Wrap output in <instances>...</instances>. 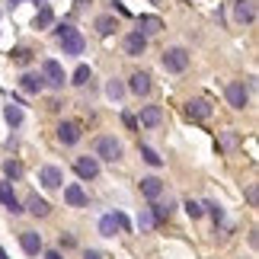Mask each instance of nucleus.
Instances as JSON below:
<instances>
[{
    "mask_svg": "<svg viewBox=\"0 0 259 259\" xmlns=\"http://www.w3.org/2000/svg\"><path fill=\"white\" fill-rule=\"evenodd\" d=\"M55 35H58V42H61V48H64V55H83V35L77 32L74 26H58L55 29Z\"/></svg>",
    "mask_w": 259,
    "mask_h": 259,
    "instance_id": "1",
    "label": "nucleus"
},
{
    "mask_svg": "<svg viewBox=\"0 0 259 259\" xmlns=\"http://www.w3.org/2000/svg\"><path fill=\"white\" fill-rule=\"evenodd\" d=\"M96 160H109V163H115V160H122V144L115 141V138H109V135H103V138H96Z\"/></svg>",
    "mask_w": 259,
    "mask_h": 259,
    "instance_id": "2",
    "label": "nucleus"
},
{
    "mask_svg": "<svg viewBox=\"0 0 259 259\" xmlns=\"http://www.w3.org/2000/svg\"><path fill=\"white\" fill-rule=\"evenodd\" d=\"M42 83H48L52 90L64 87V67L58 64L55 58H45V61H42Z\"/></svg>",
    "mask_w": 259,
    "mask_h": 259,
    "instance_id": "3",
    "label": "nucleus"
},
{
    "mask_svg": "<svg viewBox=\"0 0 259 259\" xmlns=\"http://www.w3.org/2000/svg\"><path fill=\"white\" fill-rule=\"evenodd\" d=\"M163 67H166V71H173V74H179V71H186V67H189V52H186V48H166V52H163Z\"/></svg>",
    "mask_w": 259,
    "mask_h": 259,
    "instance_id": "4",
    "label": "nucleus"
},
{
    "mask_svg": "<svg viewBox=\"0 0 259 259\" xmlns=\"http://www.w3.org/2000/svg\"><path fill=\"white\" fill-rule=\"evenodd\" d=\"M234 19L243 23V26L256 23V0H237L234 4Z\"/></svg>",
    "mask_w": 259,
    "mask_h": 259,
    "instance_id": "5",
    "label": "nucleus"
},
{
    "mask_svg": "<svg viewBox=\"0 0 259 259\" xmlns=\"http://www.w3.org/2000/svg\"><path fill=\"white\" fill-rule=\"evenodd\" d=\"M74 170H77V176H80V179H96L99 176V160H96V157H77V160H74Z\"/></svg>",
    "mask_w": 259,
    "mask_h": 259,
    "instance_id": "6",
    "label": "nucleus"
},
{
    "mask_svg": "<svg viewBox=\"0 0 259 259\" xmlns=\"http://www.w3.org/2000/svg\"><path fill=\"white\" fill-rule=\"evenodd\" d=\"M227 103H231L234 109H246V103H250V90H246L243 83H227Z\"/></svg>",
    "mask_w": 259,
    "mask_h": 259,
    "instance_id": "7",
    "label": "nucleus"
},
{
    "mask_svg": "<svg viewBox=\"0 0 259 259\" xmlns=\"http://www.w3.org/2000/svg\"><path fill=\"white\" fill-rule=\"evenodd\" d=\"M186 115L195 118V122H205V118L211 115V103H208V99H189V103H186Z\"/></svg>",
    "mask_w": 259,
    "mask_h": 259,
    "instance_id": "8",
    "label": "nucleus"
},
{
    "mask_svg": "<svg viewBox=\"0 0 259 259\" xmlns=\"http://www.w3.org/2000/svg\"><path fill=\"white\" fill-rule=\"evenodd\" d=\"M58 141L67 144V147L77 144V141H80V125H77V122H61V125H58Z\"/></svg>",
    "mask_w": 259,
    "mask_h": 259,
    "instance_id": "9",
    "label": "nucleus"
},
{
    "mask_svg": "<svg viewBox=\"0 0 259 259\" xmlns=\"http://www.w3.org/2000/svg\"><path fill=\"white\" fill-rule=\"evenodd\" d=\"M128 90H132L135 96H147V93H151V74L135 71V74H132V80H128Z\"/></svg>",
    "mask_w": 259,
    "mask_h": 259,
    "instance_id": "10",
    "label": "nucleus"
},
{
    "mask_svg": "<svg viewBox=\"0 0 259 259\" xmlns=\"http://www.w3.org/2000/svg\"><path fill=\"white\" fill-rule=\"evenodd\" d=\"M38 183H42L45 189H58L64 183V173L58 170V166H42V170H38Z\"/></svg>",
    "mask_w": 259,
    "mask_h": 259,
    "instance_id": "11",
    "label": "nucleus"
},
{
    "mask_svg": "<svg viewBox=\"0 0 259 259\" xmlns=\"http://www.w3.org/2000/svg\"><path fill=\"white\" fill-rule=\"evenodd\" d=\"M144 48H147V35H141V32H128L125 35V55L138 58V55H144Z\"/></svg>",
    "mask_w": 259,
    "mask_h": 259,
    "instance_id": "12",
    "label": "nucleus"
},
{
    "mask_svg": "<svg viewBox=\"0 0 259 259\" xmlns=\"http://www.w3.org/2000/svg\"><path fill=\"white\" fill-rule=\"evenodd\" d=\"M141 195L151 198V202H157V198L163 195V183H160L157 176H144V179H141Z\"/></svg>",
    "mask_w": 259,
    "mask_h": 259,
    "instance_id": "13",
    "label": "nucleus"
},
{
    "mask_svg": "<svg viewBox=\"0 0 259 259\" xmlns=\"http://www.w3.org/2000/svg\"><path fill=\"white\" fill-rule=\"evenodd\" d=\"M237 147H240V135L234 132V128H227V132L218 135V151H224V154H234Z\"/></svg>",
    "mask_w": 259,
    "mask_h": 259,
    "instance_id": "14",
    "label": "nucleus"
},
{
    "mask_svg": "<svg viewBox=\"0 0 259 259\" xmlns=\"http://www.w3.org/2000/svg\"><path fill=\"white\" fill-rule=\"evenodd\" d=\"M0 205H4L7 211H13V214L23 211V208H19V202H16V192H13V186H10V183H0Z\"/></svg>",
    "mask_w": 259,
    "mask_h": 259,
    "instance_id": "15",
    "label": "nucleus"
},
{
    "mask_svg": "<svg viewBox=\"0 0 259 259\" xmlns=\"http://www.w3.org/2000/svg\"><path fill=\"white\" fill-rule=\"evenodd\" d=\"M19 243H23V250L29 256H38V253H42V234H35V231H26L23 237H19Z\"/></svg>",
    "mask_w": 259,
    "mask_h": 259,
    "instance_id": "16",
    "label": "nucleus"
},
{
    "mask_svg": "<svg viewBox=\"0 0 259 259\" xmlns=\"http://www.w3.org/2000/svg\"><path fill=\"white\" fill-rule=\"evenodd\" d=\"M160 122H163V109L160 106H144L141 109V125L144 128H157Z\"/></svg>",
    "mask_w": 259,
    "mask_h": 259,
    "instance_id": "17",
    "label": "nucleus"
},
{
    "mask_svg": "<svg viewBox=\"0 0 259 259\" xmlns=\"http://www.w3.org/2000/svg\"><path fill=\"white\" fill-rule=\"evenodd\" d=\"M64 202H67V205H74V208H83V205H87V192L74 183V186H67V189H64Z\"/></svg>",
    "mask_w": 259,
    "mask_h": 259,
    "instance_id": "18",
    "label": "nucleus"
},
{
    "mask_svg": "<svg viewBox=\"0 0 259 259\" xmlns=\"http://www.w3.org/2000/svg\"><path fill=\"white\" fill-rule=\"evenodd\" d=\"M19 87H23L29 96H35V93H42L45 83H42V77H38V74H23V77H19Z\"/></svg>",
    "mask_w": 259,
    "mask_h": 259,
    "instance_id": "19",
    "label": "nucleus"
},
{
    "mask_svg": "<svg viewBox=\"0 0 259 259\" xmlns=\"http://www.w3.org/2000/svg\"><path fill=\"white\" fill-rule=\"evenodd\" d=\"M26 208L32 211L35 218H45L48 211H52V205L45 202V198H38V195H29V202H26Z\"/></svg>",
    "mask_w": 259,
    "mask_h": 259,
    "instance_id": "20",
    "label": "nucleus"
},
{
    "mask_svg": "<svg viewBox=\"0 0 259 259\" xmlns=\"http://www.w3.org/2000/svg\"><path fill=\"white\" fill-rule=\"evenodd\" d=\"M138 23H141V29H138L141 35H147V32H160V29H163V23H160L157 16H141Z\"/></svg>",
    "mask_w": 259,
    "mask_h": 259,
    "instance_id": "21",
    "label": "nucleus"
},
{
    "mask_svg": "<svg viewBox=\"0 0 259 259\" xmlns=\"http://www.w3.org/2000/svg\"><path fill=\"white\" fill-rule=\"evenodd\" d=\"M52 23H55V16H52V7H42V10L35 13V19H32V26H35V29H48Z\"/></svg>",
    "mask_w": 259,
    "mask_h": 259,
    "instance_id": "22",
    "label": "nucleus"
},
{
    "mask_svg": "<svg viewBox=\"0 0 259 259\" xmlns=\"http://www.w3.org/2000/svg\"><path fill=\"white\" fill-rule=\"evenodd\" d=\"M115 29H118V23H115L112 16H99V19H96V32H99V35H112Z\"/></svg>",
    "mask_w": 259,
    "mask_h": 259,
    "instance_id": "23",
    "label": "nucleus"
},
{
    "mask_svg": "<svg viewBox=\"0 0 259 259\" xmlns=\"http://www.w3.org/2000/svg\"><path fill=\"white\" fill-rule=\"evenodd\" d=\"M147 211L154 214V221L160 224V221H166V218H170V211H173V205L166 202V205H157V202H151V208H147Z\"/></svg>",
    "mask_w": 259,
    "mask_h": 259,
    "instance_id": "24",
    "label": "nucleus"
},
{
    "mask_svg": "<svg viewBox=\"0 0 259 259\" xmlns=\"http://www.w3.org/2000/svg\"><path fill=\"white\" fill-rule=\"evenodd\" d=\"M106 96L112 99V103H118V99L125 96V83H122V80H109V83H106Z\"/></svg>",
    "mask_w": 259,
    "mask_h": 259,
    "instance_id": "25",
    "label": "nucleus"
},
{
    "mask_svg": "<svg viewBox=\"0 0 259 259\" xmlns=\"http://www.w3.org/2000/svg\"><path fill=\"white\" fill-rule=\"evenodd\" d=\"M4 115H7V122L13 125V128H19V125H23V109H19V106H13V103H10V106L4 109Z\"/></svg>",
    "mask_w": 259,
    "mask_h": 259,
    "instance_id": "26",
    "label": "nucleus"
},
{
    "mask_svg": "<svg viewBox=\"0 0 259 259\" xmlns=\"http://www.w3.org/2000/svg\"><path fill=\"white\" fill-rule=\"evenodd\" d=\"M141 157H144V163H151V166H163V157L147 144H141Z\"/></svg>",
    "mask_w": 259,
    "mask_h": 259,
    "instance_id": "27",
    "label": "nucleus"
},
{
    "mask_svg": "<svg viewBox=\"0 0 259 259\" xmlns=\"http://www.w3.org/2000/svg\"><path fill=\"white\" fill-rule=\"evenodd\" d=\"M90 77H93V74H90V67H87V64H80V67L74 71L71 83H74V87H87V83H90Z\"/></svg>",
    "mask_w": 259,
    "mask_h": 259,
    "instance_id": "28",
    "label": "nucleus"
},
{
    "mask_svg": "<svg viewBox=\"0 0 259 259\" xmlns=\"http://www.w3.org/2000/svg\"><path fill=\"white\" fill-rule=\"evenodd\" d=\"M115 231H118V227H115V218L106 214L103 221H99V234H103V237H115Z\"/></svg>",
    "mask_w": 259,
    "mask_h": 259,
    "instance_id": "29",
    "label": "nucleus"
},
{
    "mask_svg": "<svg viewBox=\"0 0 259 259\" xmlns=\"http://www.w3.org/2000/svg\"><path fill=\"white\" fill-rule=\"evenodd\" d=\"M4 173H7V179H19V176H23V163H19V160H7Z\"/></svg>",
    "mask_w": 259,
    "mask_h": 259,
    "instance_id": "30",
    "label": "nucleus"
},
{
    "mask_svg": "<svg viewBox=\"0 0 259 259\" xmlns=\"http://www.w3.org/2000/svg\"><path fill=\"white\" fill-rule=\"evenodd\" d=\"M138 227H141V231H154V227H157V221H154V214L147 211V208H144V211H141V218H138Z\"/></svg>",
    "mask_w": 259,
    "mask_h": 259,
    "instance_id": "31",
    "label": "nucleus"
},
{
    "mask_svg": "<svg viewBox=\"0 0 259 259\" xmlns=\"http://www.w3.org/2000/svg\"><path fill=\"white\" fill-rule=\"evenodd\" d=\"M13 61L26 67L29 61H32V52H29V48H16V52H13Z\"/></svg>",
    "mask_w": 259,
    "mask_h": 259,
    "instance_id": "32",
    "label": "nucleus"
},
{
    "mask_svg": "<svg viewBox=\"0 0 259 259\" xmlns=\"http://www.w3.org/2000/svg\"><path fill=\"white\" fill-rule=\"evenodd\" d=\"M186 211H189V218L195 221V218H202V214H205V208L198 205V202H192V198H189V202H186Z\"/></svg>",
    "mask_w": 259,
    "mask_h": 259,
    "instance_id": "33",
    "label": "nucleus"
},
{
    "mask_svg": "<svg viewBox=\"0 0 259 259\" xmlns=\"http://www.w3.org/2000/svg\"><path fill=\"white\" fill-rule=\"evenodd\" d=\"M202 208H208V214H211L218 224L224 221V211H221V205H218V202H208V205H202Z\"/></svg>",
    "mask_w": 259,
    "mask_h": 259,
    "instance_id": "34",
    "label": "nucleus"
},
{
    "mask_svg": "<svg viewBox=\"0 0 259 259\" xmlns=\"http://www.w3.org/2000/svg\"><path fill=\"white\" fill-rule=\"evenodd\" d=\"M112 218H115V227H118V231H122V234H128V231H132V221H128V218H125L122 211H115Z\"/></svg>",
    "mask_w": 259,
    "mask_h": 259,
    "instance_id": "35",
    "label": "nucleus"
},
{
    "mask_svg": "<svg viewBox=\"0 0 259 259\" xmlns=\"http://www.w3.org/2000/svg\"><path fill=\"white\" fill-rule=\"evenodd\" d=\"M246 202H250V205H256V202H259V186H256V183L246 189Z\"/></svg>",
    "mask_w": 259,
    "mask_h": 259,
    "instance_id": "36",
    "label": "nucleus"
},
{
    "mask_svg": "<svg viewBox=\"0 0 259 259\" xmlns=\"http://www.w3.org/2000/svg\"><path fill=\"white\" fill-rule=\"evenodd\" d=\"M122 118H125V125H128V128H138V118H135V115H128V112H125Z\"/></svg>",
    "mask_w": 259,
    "mask_h": 259,
    "instance_id": "37",
    "label": "nucleus"
},
{
    "mask_svg": "<svg viewBox=\"0 0 259 259\" xmlns=\"http://www.w3.org/2000/svg\"><path fill=\"white\" fill-rule=\"evenodd\" d=\"M83 259H103V253H99V250H87Z\"/></svg>",
    "mask_w": 259,
    "mask_h": 259,
    "instance_id": "38",
    "label": "nucleus"
},
{
    "mask_svg": "<svg viewBox=\"0 0 259 259\" xmlns=\"http://www.w3.org/2000/svg\"><path fill=\"white\" fill-rule=\"evenodd\" d=\"M45 259H64V256L58 253V250H48V253H45Z\"/></svg>",
    "mask_w": 259,
    "mask_h": 259,
    "instance_id": "39",
    "label": "nucleus"
},
{
    "mask_svg": "<svg viewBox=\"0 0 259 259\" xmlns=\"http://www.w3.org/2000/svg\"><path fill=\"white\" fill-rule=\"evenodd\" d=\"M0 259H10V256H7V250H4V246H0Z\"/></svg>",
    "mask_w": 259,
    "mask_h": 259,
    "instance_id": "40",
    "label": "nucleus"
},
{
    "mask_svg": "<svg viewBox=\"0 0 259 259\" xmlns=\"http://www.w3.org/2000/svg\"><path fill=\"white\" fill-rule=\"evenodd\" d=\"M16 4H23V0H10V7H16Z\"/></svg>",
    "mask_w": 259,
    "mask_h": 259,
    "instance_id": "41",
    "label": "nucleus"
},
{
    "mask_svg": "<svg viewBox=\"0 0 259 259\" xmlns=\"http://www.w3.org/2000/svg\"><path fill=\"white\" fill-rule=\"evenodd\" d=\"M151 4H160V0H151Z\"/></svg>",
    "mask_w": 259,
    "mask_h": 259,
    "instance_id": "42",
    "label": "nucleus"
}]
</instances>
